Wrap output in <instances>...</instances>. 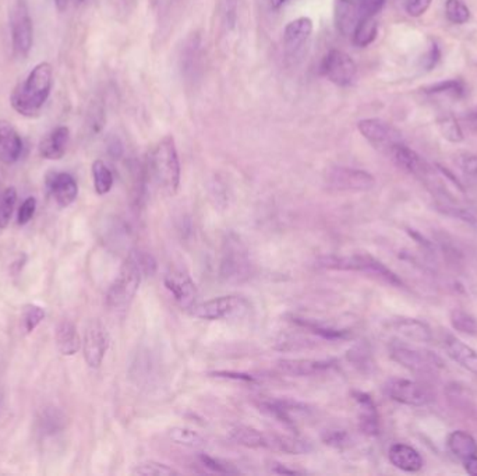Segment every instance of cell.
Wrapping results in <instances>:
<instances>
[{
	"label": "cell",
	"mask_w": 477,
	"mask_h": 476,
	"mask_svg": "<svg viewBox=\"0 0 477 476\" xmlns=\"http://www.w3.org/2000/svg\"><path fill=\"white\" fill-rule=\"evenodd\" d=\"M54 85V68L42 62L32 68L24 83L18 84L10 98L11 106L23 116L32 118L39 114L48 101Z\"/></svg>",
	"instance_id": "1"
},
{
	"label": "cell",
	"mask_w": 477,
	"mask_h": 476,
	"mask_svg": "<svg viewBox=\"0 0 477 476\" xmlns=\"http://www.w3.org/2000/svg\"><path fill=\"white\" fill-rule=\"evenodd\" d=\"M318 269L334 271H352L366 274L377 281H381L394 288H402L404 281L383 264L380 260L368 255H350V256H324L316 262Z\"/></svg>",
	"instance_id": "2"
},
{
	"label": "cell",
	"mask_w": 477,
	"mask_h": 476,
	"mask_svg": "<svg viewBox=\"0 0 477 476\" xmlns=\"http://www.w3.org/2000/svg\"><path fill=\"white\" fill-rule=\"evenodd\" d=\"M149 173L166 193L175 195L180 185V161L172 136L163 137L149 154Z\"/></svg>",
	"instance_id": "3"
},
{
	"label": "cell",
	"mask_w": 477,
	"mask_h": 476,
	"mask_svg": "<svg viewBox=\"0 0 477 476\" xmlns=\"http://www.w3.org/2000/svg\"><path fill=\"white\" fill-rule=\"evenodd\" d=\"M142 276L144 272L138 264L136 253L132 252L126 257L125 263L119 270V274L116 275L115 281L111 283L108 289L106 305L115 310L129 307V305L136 298Z\"/></svg>",
	"instance_id": "4"
},
{
	"label": "cell",
	"mask_w": 477,
	"mask_h": 476,
	"mask_svg": "<svg viewBox=\"0 0 477 476\" xmlns=\"http://www.w3.org/2000/svg\"><path fill=\"white\" fill-rule=\"evenodd\" d=\"M252 274V262L247 246L235 233L223 240L219 275L228 283L244 282Z\"/></svg>",
	"instance_id": "5"
},
{
	"label": "cell",
	"mask_w": 477,
	"mask_h": 476,
	"mask_svg": "<svg viewBox=\"0 0 477 476\" xmlns=\"http://www.w3.org/2000/svg\"><path fill=\"white\" fill-rule=\"evenodd\" d=\"M390 356L402 367L414 373L433 374L444 370L445 367L444 360L437 353L428 349L409 346L399 342H394L390 345Z\"/></svg>",
	"instance_id": "6"
},
{
	"label": "cell",
	"mask_w": 477,
	"mask_h": 476,
	"mask_svg": "<svg viewBox=\"0 0 477 476\" xmlns=\"http://www.w3.org/2000/svg\"><path fill=\"white\" fill-rule=\"evenodd\" d=\"M250 312V303L243 296L226 295L209 299L193 307V316L202 320L216 322L240 319Z\"/></svg>",
	"instance_id": "7"
},
{
	"label": "cell",
	"mask_w": 477,
	"mask_h": 476,
	"mask_svg": "<svg viewBox=\"0 0 477 476\" xmlns=\"http://www.w3.org/2000/svg\"><path fill=\"white\" fill-rule=\"evenodd\" d=\"M10 28L13 48L18 56H27L34 42V27L28 6L24 0H18L10 11Z\"/></svg>",
	"instance_id": "8"
},
{
	"label": "cell",
	"mask_w": 477,
	"mask_h": 476,
	"mask_svg": "<svg viewBox=\"0 0 477 476\" xmlns=\"http://www.w3.org/2000/svg\"><path fill=\"white\" fill-rule=\"evenodd\" d=\"M384 393L392 401L409 407H426L431 403V393L420 383L408 379H390L384 384Z\"/></svg>",
	"instance_id": "9"
},
{
	"label": "cell",
	"mask_w": 477,
	"mask_h": 476,
	"mask_svg": "<svg viewBox=\"0 0 477 476\" xmlns=\"http://www.w3.org/2000/svg\"><path fill=\"white\" fill-rule=\"evenodd\" d=\"M326 179L328 188L340 192H367L376 185V179L371 173L346 166L330 169Z\"/></svg>",
	"instance_id": "10"
},
{
	"label": "cell",
	"mask_w": 477,
	"mask_h": 476,
	"mask_svg": "<svg viewBox=\"0 0 477 476\" xmlns=\"http://www.w3.org/2000/svg\"><path fill=\"white\" fill-rule=\"evenodd\" d=\"M109 348V334L106 327L99 320H91L84 331L82 352L85 363L91 369H98Z\"/></svg>",
	"instance_id": "11"
},
{
	"label": "cell",
	"mask_w": 477,
	"mask_h": 476,
	"mask_svg": "<svg viewBox=\"0 0 477 476\" xmlns=\"http://www.w3.org/2000/svg\"><path fill=\"white\" fill-rule=\"evenodd\" d=\"M360 135L376 148L388 152L395 144L402 142V133L381 119H363L357 123Z\"/></svg>",
	"instance_id": "12"
},
{
	"label": "cell",
	"mask_w": 477,
	"mask_h": 476,
	"mask_svg": "<svg viewBox=\"0 0 477 476\" xmlns=\"http://www.w3.org/2000/svg\"><path fill=\"white\" fill-rule=\"evenodd\" d=\"M321 73L334 84L347 87L350 85L357 74V66L354 61L345 52L333 49L327 54L323 61Z\"/></svg>",
	"instance_id": "13"
},
{
	"label": "cell",
	"mask_w": 477,
	"mask_h": 476,
	"mask_svg": "<svg viewBox=\"0 0 477 476\" xmlns=\"http://www.w3.org/2000/svg\"><path fill=\"white\" fill-rule=\"evenodd\" d=\"M165 286L182 309H193L197 302V286L192 276L183 270H171L165 275Z\"/></svg>",
	"instance_id": "14"
},
{
	"label": "cell",
	"mask_w": 477,
	"mask_h": 476,
	"mask_svg": "<svg viewBox=\"0 0 477 476\" xmlns=\"http://www.w3.org/2000/svg\"><path fill=\"white\" fill-rule=\"evenodd\" d=\"M260 409L275 417L278 422L289 426L296 427L297 423L310 417L311 410L304 404L292 400H268L260 404Z\"/></svg>",
	"instance_id": "15"
},
{
	"label": "cell",
	"mask_w": 477,
	"mask_h": 476,
	"mask_svg": "<svg viewBox=\"0 0 477 476\" xmlns=\"http://www.w3.org/2000/svg\"><path fill=\"white\" fill-rule=\"evenodd\" d=\"M276 367L292 377L323 376L335 367L333 359H280Z\"/></svg>",
	"instance_id": "16"
},
{
	"label": "cell",
	"mask_w": 477,
	"mask_h": 476,
	"mask_svg": "<svg viewBox=\"0 0 477 476\" xmlns=\"http://www.w3.org/2000/svg\"><path fill=\"white\" fill-rule=\"evenodd\" d=\"M388 154L391 155L392 161L405 172L410 175L420 178V179H428L433 173L431 166L411 148H409L404 141L395 144Z\"/></svg>",
	"instance_id": "17"
},
{
	"label": "cell",
	"mask_w": 477,
	"mask_h": 476,
	"mask_svg": "<svg viewBox=\"0 0 477 476\" xmlns=\"http://www.w3.org/2000/svg\"><path fill=\"white\" fill-rule=\"evenodd\" d=\"M313 34V21L309 17H299L290 21L283 32V44L286 54L293 56L302 51L304 44Z\"/></svg>",
	"instance_id": "18"
},
{
	"label": "cell",
	"mask_w": 477,
	"mask_h": 476,
	"mask_svg": "<svg viewBox=\"0 0 477 476\" xmlns=\"http://www.w3.org/2000/svg\"><path fill=\"white\" fill-rule=\"evenodd\" d=\"M353 398L357 405L360 430L367 436H377L380 433V417L373 398L361 391H353Z\"/></svg>",
	"instance_id": "19"
},
{
	"label": "cell",
	"mask_w": 477,
	"mask_h": 476,
	"mask_svg": "<svg viewBox=\"0 0 477 476\" xmlns=\"http://www.w3.org/2000/svg\"><path fill=\"white\" fill-rule=\"evenodd\" d=\"M48 189L61 207L73 205L78 195L75 179L66 172H56L48 178Z\"/></svg>",
	"instance_id": "20"
},
{
	"label": "cell",
	"mask_w": 477,
	"mask_h": 476,
	"mask_svg": "<svg viewBox=\"0 0 477 476\" xmlns=\"http://www.w3.org/2000/svg\"><path fill=\"white\" fill-rule=\"evenodd\" d=\"M334 11L337 30L343 37H350L360 20H363L359 0H337Z\"/></svg>",
	"instance_id": "21"
},
{
	"label": "cell",
	"mask_w": 477,
	"mask_h": 476,
	"mask_svg": "<svg viewBox=\"0 0 477 476\" xmlns=\"http://www.w3.org/2000/svg\"><path fill=\"white\" fill-rule=\"evenodd\" d=\"M21 151L23 140L16 128L7 121H0V162L4 165L17 162Z\"/></svg>",
	"instance_id": "22"
},
{
	"label": "cell",
	"mask_w": 477,
	"mask_h": 476,
	"mask_svg": "<svg viewBox=\"0 0 477 476\" xmlns=\"http://www.w3.org/2000/svg\"><path fill=\"white\" fill-rule=\"evenodd\" d=\"M388 460L395 468L408 474L419 472L423 468V458L420 453L411 446L402 443H397L390 447Z\"/></svg>",
	"instance_id": "23"
},
{
	"label": "cell",
	"mask_w": 477,
	"mask_h": 476,
	"mask_svg": "<svg viewBox=\"0 0 477 476\" xmlns=\"http://www.w3.org/2000/svg\"><path fill=\"white\" fill-rule=\"evenodd\" d=\"M70 132L68 128L59 126L48 133L39 142V154L49 161H58L63 158L68 151Z\"/></svg>",
	"instance_id": "24"
},
{
	"label": "cell",
	"mask_w": 477,
	"mask_h": 476,
	"mask_svg": "<svg viewBox=\"0 0 477 476\" xmlns=\"http://www.w3.org/2000/svg\"><path fill=\"white\" fill-rule=\"evenodd\" d=\"M444 348L447 355L459 366L477 376V350L452 336L445 337Z\"/></svg>",
	"instance_id": "25"
},
{
	"label": "cell",
	"mask_w": 477,
	"mask_h": 476,
	"mask_svg": "<svg viewBox=\"0 0 477 476\" xmlns=\"http://www.w3.org/2000/svg\"><path fill=\"white\" fill-rule=\"evenodd\" d=\"M267 448L289 456H303L309 454L313 450L311 444L300 437L268 433H267Z\"/></svg>",
	"instance_id": "26"
},
{
	"label": "cell",
	"mask_w": 477,
	"mask_h": 476,
	"mask_svg": "<svg viewBox=\"0 0 477 476\" xmlns=\"http://www.w3.org/2000/svg\"><path fill=\"white\" fill-rule=\"evenodd\" d=\"M55 340L59 352L65 356L75 355L82 345L75 326L68 320H63L58 324L55 331Z\"/></svg>",
	"instance_id": "27"
},
{
	"label": "cell",
	"mask_w": 477,
	"mask_h": 476,
	"mask_svg": "<svg viewBox=\"0 0 477 476\" xmlns=\"http://www.w3.org/2000/svg\"><path fill=\"white\" fill-rule=\"evenodd\" d=\"M447 446L450 451L459 460H466L477 456V441L465 430H455L448 436Z\"/></svg>",
	"instance_id": "28"
},
{
	"label": "cell",
	"mask_w": 477,
	"mask_h": 476,
	"mask_svg": "<svg viewBox=\"0 0 477 476\" xmlns=\"http://www.w3.org/2000/svg\"><path fill=\"white\" fill-rule=\"evenodd\" d=\"M229 439L247 448H267V433L250 426H235L229 430Z\"/></svg>",
	"instance_id": "29"
},
{
	"label": "cell",
	"mask_w": 477,
	"mask_h": 476,
	"mask_svg": "<svg viewBox=\"0 0 477 476\" xmlns=\"http://www.w3.org/2000/svg\"><path fill=\"white\" fill-rule=\"evenodd\" d=\"M392 327L405 338L417 342H430L433 340L431 329L416 319H398L392 323Z\"/></svg>",
	"instance_id": "30"
},
{
	"label": "cell",
	"mask_w": 477,
	"mask_h": 476,
	"mask_svg": "<svg viewBox=\"0 0 477 476\" xmlns=\"http://www.w3.org/2000/svg\"><path fill=\"white\" fill-rule=\"evenodd\" d=\"M378 34V24L374 17H367L360 20L357 27L354 28L352 38L353 44L359 48H366L370 44H373Z\"/></svg>",
	"instance_id": "31"
},
{
	"label": "cell",
	"mask_w": 477,
	"mask_h": 476,
	"mask_svg": "<svg viewBox=\"0 0 477 476\" xmlns=\"http://www.w3.org/2000/svg\"><path fill=\"white\" fill-rule=\"evenodd\" d=\"M168 437L178 446L189 447V448H202L205 446L204 437L193 429L175 426L169 429Z\"/></svg>",
	"instance_id": "32"
},
{
	"label": "cell",
	"mask_w": 477,
	"mask_h": 476,
	"mask_svg": "<svg viewBox=\"0 0 477 476\" xmlns=\"http://www.w3.org/2000/svg\"><path fill=\"white\" fill-rule=\"evenodd\" d=\"M293 323H296L297 326L320 336L321 338L324 340L330 341H338V340H346L350 334L347 330H338V329H333V327H328V326H323L317 322H311V320H307V319H300V317H292Z\"/></svg>",
	"instance_id": "33"
},
{
	"label": "cell",
	"mask_w": 477,
	"mask_h": 476,
	"mask_svg": "<svg viewBox=\"0 0 477 476\" xmlns=\"http://www.w3.org/2000/svg\"><path fill=\"white\" fill-rule=\"evenodd\" d=\"M92 178H94V188L99 196H104L111 192L113 186V175L112 171L106 166V164L101 159H97L92 164Z\"/></svg>",
	"instance_id": "34"
},
{
	"label": "cell",
	"mask_w": 477,
	"mask_h": 476,
	"mask_svg": "<svg viewBox=\"0 0 477 476\" xmlns=\"http://www.w3.org/2000/svg\"><path fill=\"white\" fill-rule=\"evenodd\" d=\"M426 92L434 94V95H448L451 98L459 99L465 97L466 88L461 80H447V81H441V83L427 87Z\"/></svg>",
	"instance_id": "35"
},
{
	"label": "cell",
	"mask_w": 477,
	"mask_h": 476,
	"mask_svg": "<svg viewBox=\"0 0 477 476\" xmlns=\"http://www.w3.org/2000/svg\"><path fill=\"white\" fill-rule=\"evenodd\" d=\"M450 322L452 327L468 336H476L477 334V320L468 312L462 309H454L450 315Z\"/></svg>",
	"instance_id": "36"
},
{
	"label": "cell",
	"mask_w": 477,
	"mask_h": 476,
	"mask_svg": "<svg viewBox=\"0 0 477 476\" xmlns=\"http://www.w3.org/2000/svg\"><path fill=\"white\" fill-rule=\"evenodd\" d=\"M17 203V192L14 188H7L0 195V229H4L14 212Z\"/></svg>",
	"instance_id": "37"
},
{
	"label": "cell",
	"mask_w": 477,
	"mask_h": 476,
	"mask_svg": "<svg viewBox=\"0 0 477 476\" xmlns=\"http://www.w3.org/2000/svg\"><path fill=\"white\" fill-rule=\"evenodd\" d=\"M445 14L450 23L452 24H465L471 18V11L462 0H447Z\"/></svg>",
	"instance_id": "38"
},
{
	"label": "cell",
	"mask_w": 477,
	"mask_h": 476,
	"mask_svg": "<svg viewBox=\"0 0 477 476\" xmlns=\"http://www.w3.org/2000/svg\"><path fill=\"white\" fill-rule=\"evenodd\" d=\"M438 129L442 137L451 142H461L464 140V132L452 115L438 119Z\"/></svg>",
	"instance_id": "39"
},
{
	"label": "cell",
	"mask_w": 477,
	"mask_h": 476,
	"mask_svg": "<svg viewBox=\"0 0 477 476\" xmlns=\"http://www.w3.org/2000/svg\"><path fill=\"white\" fill-rule=\"evenodd\" d=\"M437 209L441 211L442 214L448 215V216H454V218L461 219V221H464L469 225L477 226V216L468 208H464V207L454 205V203H448V202H441V203L437 205Z\"/></svg>",
	"instance_id": "40"
},
{
	"label": "cell",
	"mask_w": 477,
	"mask_h": 476,
	"mask_svg": "<svg viewBox=\"0 0 477 476\" xmlns=\"http://www.w3.org/2000/svg\"><path fill=\"white\" fill-rule=\"evenodd\" d=\"M45 319V310L41 306L30 305L24 309L23 315V327L25 334H31Z\"/></svg>",
	"instance_id": "41"
},
{
	"label": "cell",
	"mask_w": 477,
	"mask_h": 476,
	"mask_svg": "<svg viewBox=\"0 0 477 476\" xmlns=\"http://www.w3.org/2000/svg\"><path fill=\"white\" fill-rule=\"evenodd\" d=\"M133 474L141 476H171L178 475L179 472L175 471L173 468L165 465V464L149 461V463H144V464L137 465Z\"/></svg>",
	"instance_id": "42"
},
{
	"label": "cell",
	"mask_w": 477,
	"mask_h": 476,
	"mask_svg": "<svg viewBox=\"0 0 477 476\" xmlns=\"http://www.w3.org/2000/svg\"><path fill=\"white\" fill-rule=\"evenodd\" d=\"M199 39L193 38L187 42L185 47V54L182 56V63H183V70L186 74L196 71L199 68Z\"/></svg>",
	"instance_id": "43"
},
{
	"label": "cell",
	"mask_w": 477,
	"mask_h": 476,
	"mask_svg": "<svg viewBox=\"0 0 477 476\" xmlns=\"http://www.w3.org/2000/svg\"><path fill=\"white\" fill-rule=\"evenodd\" d=\"M199 460L202 461V464L204 465L205 468H208L212 472H216V474H239V470H236L233 465L226 464V463L219 461V460H215L209 456L202 454L199 457Z\"/></svg>",
	"instance_id": "44"
},
{
	"label": "cell",
	"mask_w": 477,
	"mask_h": 476,
	"mask_svg": "<svg viewBox=\"0 0 477 476\" xmlns=\"http://www.w3.org/2000/svg\"><path fill=\"white\" fill-rule=\"evenodd\" d=\"M62 416L61 413L56 410V409H51V410H47L42 420H41V425H42V429L51 434L56 433L61 427H62Z\"/></svg>",
	"instance_id": "45"
},
{
	"label": "cell",
	"mask_w": 477,
	"mask_h": 476,
	"mask_svg": "<svg viewBox=\"0 0 477 476\" xmlns=\"http://www.w3.org/2000/svg\"><path fill=\"white\" fill-rule=\"evenodd\" d=\"M105 123V115H104V108L102 105H92L88 114V126L94 133H98L102 130Z\"/></svg>",
	"instance_id": "46"
},
{
	"label": "cell",
	"mask_w": 477,
	"mask_h": 476,
	"mask_svg": "<svg viewBox=\"0 0 477 476\" xmlns=\"http://www.w3.org/2000/svg\"><path fill=\"white\" fill-rule=\"evenodd\" d=\"M35 209H37V200L34 197H28L27 200H24V203L18 208V212H17V224L27 225L32 219Z\"/></svg>",
	"instance_id": "47"
},
{
	"label": "cell",
	"mask_w": 477,
	"mask_h": 476,
	"mask_svg": "<svg viewBox=\"0 0 477 476\" xmlns=\"http://www.w3.org/2000/svg\"><path fill=\"white\" fill-rule=\"evenodd\" d=\"M457 164L464 173H466L468 176H472V178H477V155L464 154V155L458 157Z\"/></svg>",
	"instance_id": "48"
},
{
	"label": "cell",
	"mask_w": 477,
	"mask_h": 476,
	"mask_svg": "<svg viewBox=\"0 0 477 476\" xmlns=\"http://www.w3.org/2000/svg\"><path fill=\"white\" fill-rule=\"evenodd\" d=\"M384 4H385V0H359L363 18L376 17L383 10Z\"/></svg>",
	"instance_id": "49"
},
{
	"label": "cell",
	"mask_w": 477,
	"mask_h": 476,
	"mask_svg": "<svg viewBox=\"0 0 477 476\" xmlns=\"http://www.w3.org/2000/svg\"><path fill=\"white\" fill-rule=\"evenodd\" d=\"M431 1L433 0H407L405 1L407 13L411 17H420L428 10V7L431 6Z\"/></svg>",
	"instance_id": "50"
},
{
	"label": "cell",
	"mask_w": 477,
	"mask_h": 476,
	"mask_svg": "<svg viewBox=\"0 0 477 476\" xmlns=\"http://www.w3.org/2000/svg\"><path fill=\"white\" fill-rule=\"evenodd\" d=\"M135 253H136L138 264L144 272V275H152L156 271V262L149 253H145V252H135Z\"/></svg>",
	"instance_id": "51"
},
{
	"label": "cell",
	"mask_w": 477,
	"mask_h": 476,
	"mask_svg": "<svg viewBox=\"0 0 477 476\" xmlns=\"http://www.w3.org/2000/svg\"><path fill=\"white\" fill-rule=\"evenodd\" d=\"M326 444H330L333 447H343L347 443V434L343 430H331L327 432L324 436Z\"/></svg>",
	"instance_id": "52"
},
{
	"label": "cell",
	"mask_w": 477,
	"mask_h": 476,
	"mask_svg": "<svg viewBox=\"0 0 477 476\" xmlns=\"http://www.w3.org/2000/svg\"><path fill=\"white\" fill-rule=\"evenodd\" d=\"M440 56H441L440 48H438V45H437L435 42H433L431 47H430V51H428L427 56L423 59L424 68H427V70H431V68L437 65V62L440 61Z\"/></svg>",
	"instance_id": "53"
},
{
	"label": "cell",
	"mask_w": 477,
	"mask_h": 476,
	"mask_svg": "<svg viewBox=\"0 0 477 476\" xmlns=\"http://www.w3.org/2000/svg\"><path fill=\"white\" fill-rule=\"evenodd\" d=\"M237 10V0H225V17L229 25L235 24Z\"/></svg>",
	"instance_id": "54"
},
{
	"label": "cell",
	"mask_w": 477,
	"mask_h": 476,
	"mask_svg": "<svg viewBox=\"0 0 477 476\" xmlns=\"http://www.w3.org/2000/svg\"><path fill=\"white\" fill-rule=\"evenodd\" d=\"M271 465H273V467H271V472H273V474H278V475H297V474H302L300 471L286 468L283 464L273 463Z\"/></svg>",
	"instance_id": "55"
},
{
	"label": "cell",
	"mask_w": 477,
	"mask_h": 476,
	"mask_svg": "<svg viewBox=\"0 0 477 476\" xmlns=\"http://www.w3.org/2000/svg\"><path fill=\"white\" fill-rule=\"evenodd\" d=\"M464 468L471 476H477V456L464 460Z\"/></svg>",
	"instance_id": "56"
},
{
	"label": "cell",
	"mask_w": 477,
	"mask_h": 476,
	"mask_svg": "<svg viewBox=\"0 0 477 476\" xmlns=\"http://www.w3.org/2000/svg\"><path fill=\"white\" fill-rule=\"evenodd\" d=\"M55 4L59 11H63L68 8V0H55Z\"/></svg>",
	"instance_id": "57"
},
{
	"label": "cell",
	"mask_w": 477,
	"mask_h": 476,
	"mask_svg": "<svg viewBox=\"0 0 477 476\" xmlns=\"http://www.w3.org/2000/svg\"><path fill=\"white\" fill-rule=\"evenodd\" d=\"M128 8H135L137 4V0H122Z\"/></svg>",
	"instance_id": "58"
},
{
	"label": "cell",
	"mask_w": 477,
	"mask_h": 476,
	"mask_svg": "<svg viewBox=\"0 0 477 476\" xmlns=\"http://www.w3.org/2000/svg\"><path fill=\"white\" fill-rule=\"evenodd\" d=\"M285 1H286V0H271L273 7H276V8H278V7H280V6H282Z\"/></svg>",
	"instance_id": "59"
},
{
	"label": "cell",
	"mask_w": 477,
	"mask_h": 476,
	"mask_svg": "<svg viewBox=\"0 0 477 476\" xmlns=\"http://www.w3.org/2000/svg\"><path fill=\"white\" fill-rule=\"evenodd\" d=\"M468 118H469L471 121H473V122H477V109L476 111H473V112H471Z\"/></svg>",
	"instance_id": "60"
},
{
	"label": "cell",
	"mask_w": 477,
	"mask_h": 476,
	"mask_svg": "<svg viewBox=\"0 0 477 476\" xmlns=\"http://www.w3.org/2000/svg\"><path fill=\"white\" fill-rule=\"evenodd\" d=\"M78 1H82V0H78Z\"/></svg>",
	"instance_id": "61"
}]
</instances>
